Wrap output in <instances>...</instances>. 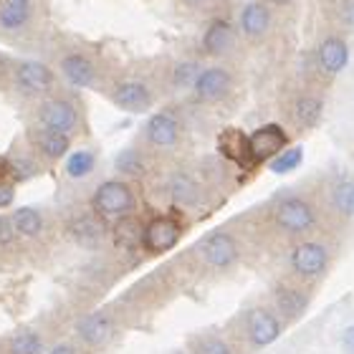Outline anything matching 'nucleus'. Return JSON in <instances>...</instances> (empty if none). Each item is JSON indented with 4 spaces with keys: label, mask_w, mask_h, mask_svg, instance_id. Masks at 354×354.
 Here are the masks:
<instances>
[{
    "label": "nucleus",
    "mask_w": 354,
    "mask_h": 354,
    "mask_svg": "<svg viewBox=\"0 0 354 354\" xmlns=\"http://www.w3.org/2000/svg\"><path fill=\"white\" fill-rule=\"evenodd\" d=\"M91 207L96 218H127L137 207V195L124 180H104L91 195Z\"/></svg>",
    "instance_id": "1"
},
{
    "label": "nucleus",
    "mask_w": 354,
    "mask_h": 354,
    "mask_svg": "<svg viewBox=\"0 0 354 354\" xmlns=\"http://www.w3.org/2000/svg\"><path fill=\"white\" fill-rule=\"evenodd\" d=\"M36 122L38 127L44 129H51V132H61L74 137L82 127V111L71 99H64V96H46L41 99L36 109Z\"/></svg>",
    "instance_id": "2"
},
{
    "label": "nucleus",
    "mask_w": 354,
    "mask_h": 354,
    "mask_svg": "<svg viewBox=\"0 0 354 354\" xmlns=\"http://www.w3.org/2000/svg\"><path fill=\"white\" fill-rule=\"evenodd\" d=\"M13 84L23 96L30 99H46L56 88V74L36 59H23L13 68Z\"/></svg>",
    "instance_id": "3"
},
{
    "label": "nucleus",
    "mask_w": 354,
    "mask_h": 354,
    "mask_svg": "<svg viewBox=\"0 0 354 354\" xmlns=\"http://www.w3.org/2000/svg\"><path fill=\"white\" fill-rule=\"evenodd\" d=\"M59 76L74 88H96V84H99V66H96V61L88 53L71 51L61 56Z\"/></svg>",
    "instance_id": "4"
},
{
    "label": "nucleus",
    "mask_w": 354,
    "mask_h": 354,
    "mask_svg": "<svg viewBox=\"0 0 354 354\" xmlns=\"http://www.w3.org/2000/svg\"><path fill=\"white\" fill-rule=\"evenodd\" d=\"M273 218H276V225L286 233H306L317 225V215H314L309 203L301 198L281 200Z\"/></svg>",
    "instance_id": "5"
},
{
    "label": "nucleus",
    "mask_w": 354,
    "mask_h": 354,
    "mask_svg": "<svg viewBox=\"0 0 354 354\" xmlns=\"http://www.w3.org/2000/svg\"><path fill=\"white\" fill-rule=\"evenodd\" d=\"M155 102L152 96V88L145 82H137V79H127V82H119L117 86L111 88V104L122 111H129V114H142L147 111Z\"/></svg>",
    "instance_id": "6"
},
{
    "label": "nucleus",
    "mask_w": 354,
    "mask_h": 354,
    "mask_svg": "<svg viewBox=\"0 0 354 354\" xmlns=\"http://www.w3.org/2000/svg\"><path fill=\"white\" fill-rule=\"evenodd\" d=\"M177 241H180V223L175 218H167V215L152 218L142 230V245L152 253L170 251V248H175Z\"/></svg>",
    "instance_id": "7"
},
{
    "label": "nucleus",
    "mask_w": 354,
    "mask_h": 354,
    "mask_svg": "<svg viewBox=\"0 0 354 354\" xmlns=\"http://www.w3.org/2000/svg\"><path fill=\"white\" fill-rule=\"evenodd\" d=\"M36 18V0H0V30L3 33H23Z\"/></svg>",
    "instance_id": "8"
},
{
    "label": "nucleus",
    "mask_w": 354,
    "mask_h": 354,
    "mask_svg": "<svg viewBox=\"0 0 354 354\" xmlns=\"http://www.w3.org/2000/svg\"><path fill=\"white\" fill-rule=\"evenodd\" d=\"M142 137L147 145L157 149H170L180 140V124L177 119L167 111H160V114H152V117L145 122V129H142Z\"/></svg>",
    "instance_id": "9"
},
{
    "label": "nucleus",
    "mask_w": 354,
    "mask_h": 354,
    "mask_svg": "<svg viewBox=\"0 0 354 354\" xmlns=\"http://www.w3.org/2000/svg\"><path fill=\"white\" fill-rule=\"evenodd\" d=\"M71 140L68 134L61 132H51V129H44L38 127L30 132V145H33V152H36L44 162H59L71 152Z\"/></svg>",
    "instance_id": "10"
},
{
    "label": "nucleus",
    "mask_w": 354,
    "mask_h": 354,
    "mask_svg": "<svg viewBox=\"0 0 354 354\" xmlns=\"http://www.w3.org/2000/svg\"><path fill=\"white\" fill-rule=\"evenodd\" d=\"M198 251L203 256V261L207 266H213V268H228L238 259V245L233 241V236H228V233H210L198 245Z\"/></svg>",
    "instance_id": "11"
},
{
    "label": "nucleus",
    "mask_w": 354,
    "mask_h": 354,
    "mask_svg": "<svg viewBox=\"0 0 354 354\" xmlns=\"http://www.w3.org/2000/svg\"><path fill=\"white\" fill-rule=\"evenodd\" d=\"M283 145H286V134L276 124H266L248 134V152H251L253 162H263V160L276 157L283 149Z\"/></svg>",
    "instance_id": "12"
},
{
    "label": "nucleus",
    "mask_w": 354,
    "mask_h": 354,
    "mask_svg": "<svg viewBox=\"0 0 354 354\" xmlns=\"http://www.w3.org/2000/svg\"><path fill=\"white\" fill-rule=\"evenodd\" d=\"M111 332H114V319L106 311H91V314L79 319V324H76L79 339L84 344H88V347H102V344H106Z\"/></svg>",
    "instance_id": "13"
},
{
    "label": "nucleus",
    "mask_w": 354,
    "mask_h": 354,
    "mask_svg": "<svg viewBox=\"0 0 354 354\" xmlns=\"http://www.w3.org/2000/svg\"><path fill=\"white\" fill-rule=\"evenodd\" d=\"M291 266L304 279H314L326 268V248L319 243H301L291 253Z\"/></svg>",
    "instance_id": "14"
},
{
    "label": "nucleus",
    "mask_w": 354,
    "mask_h": 354,
    "mask_svg": "<svg viewBox=\"0 0 354 354\" xmlns=\"http://www.w3.org/2000/svg\"><path fill=\"white\" fill-rule=\"evenodd\" d=\"M192 86H195V94H198L200 102H218V99H223V96L228 94L230 74L221 66L205 68V71L198 74Z\"/></svg>",
    "instance_id": "15"
},
{
    "label": "nucleus",
    "mask_w": 354,
    "mask_h": 354,
    "mask_svg": "<svg viewBox=\"0 0 354 354\" xmlns=\"http://www.w3.org/2000/svg\"><path fill=\"white\" fill-rule=\"evenodd\" d=\"M248 337L256 347H268L281 337V322L273 317L271 311L253 309L248 314Z\"/></svg>",
    "instance_id": "16"
},
{
    "label": "nucleus",
    "mask_w": 354,
    "mask_h": 354,
    "mask_svg": "<svg viewBox=\"0 0 354 354\" xmlns=\"http://www.w3.org/2000/svg\"><path fill=\"white\" fill-rule=\"evenodd\" d=\"M349 64V46L339 36H329L319 46V66L324 68V74L334 76L344 71Z\"/></svg>",
    "instance_id": "17"
},
{
    "label": "nucleus",
    "mask_w": 354,
    "mask_h": 354,
    "mask_svg": "<svg viewBox=\"0 0 354 354\" xmlns=\"http://www.w3.org/2000/svg\"><path fill=\"white\" fill-rule=\"evenodd\" d=\"M96 170V152L94 149H74L64 157V175L74 183H82Z\"/></svg>",
    "instance_id": "18"
},
{
    "label": "nucleus",
    "mask_w": 354,
    "mask_h": 354,
    "mask_svg": "<svg viewBox=\"0 0 354 354\" xmlns=\"http://www.w3.org/2000/svg\"><path fill=\"white\" fill-rule=\"evenodd\" d=\"M68 230H71V238L84 248H96L104 238V228L96 215H79Z\"/></svg>",
    "instance_id": "19"
},
{
    "label": "nucleus",
    "mask_w": 354,
    "mask_h": 354,
    "mask_svg": "<svg viewBox=\"0 0 354 354\" xmlns=\"http://www.w3.org/2000/svg\"><path fill=\"white\" fill-rule=\"evenodd\" d=\"M10 223H13V230L15 236L21 238H36L44 233V213L38 210V207H18L13 215H10Z\"/></svg>",
    "instance_id": "20"
},
{
    "label": "nucleus",
    "mask_w": 354,
    "mask_h": 354,
    "mask_svg": "<svg viewBox=\"0 0 354 354\" xmlns=\"http://www.w3.org/2000/svg\"><path fill=\"white\" fill-rule=\"evenodd\" d=\"M268 23H271V13L268 8L261 6V3H248L241 13V30L243 36L248 38H261L268 30Z\"/></svg>",
    "instance_id": "21"
},
{
    "label": "nucleus",
    "mask_w": 354,
    "mask_h": 354,
    "mask_svg": "<svg viewBox=\"0 0 354 354\" xmlns=\"http://www.w3.org/2000/svg\"><path fill=\"white\" fill-rule=\"evenodd\" d=\"M230 46H233V28L223 21H215L213 26L205 30V36H203V48H205L210 56H223Z\"/></svg>",
    "instance_id": "22"
},
{
    "label": "nucleus",
    "mask_w": 354,
    "mask_h": 354,
    "mask_svg": "<svg viewBox=\"0 0 354 354\" xmlns=\"http://www.w3.org/2000/svg\"><path fill=\"white\" fill-rule=\"evenodd\" d=\"M221 152L225 157H230L233 162L251 165V152H248V137L241 132H225L221 137Z\"/></svg>",
    "instance_id": "23"
},
{
    "label": "nucleus",
    "mask_w": 354,
    "mask_h": 354,
    "mask_svg": "<svg viewBox=\"0 0 354 354\" xmlns=\"http://www.w3.org/2000/svg\"><path fill=\"white\" fill-rule=\"evenodd\" d=\"M8 352L10 354H44V339L41 334L33 329H21L15 332L8 342Z\"/></svg>",
    "instance_id": "24"
},
{
    "label": "nucleus",
    "mask_w": 354,
    "mask_h": 354,
    "mask_svg": "<svg viewBox=\"0 0 354 354\" xmlns=\"http://www.w3.org/2000/svg\"><path fill=\"white\" fill-rule=\"evenodd\" d=\"M170 195L180 205H192V203H198V198H200L198 183H195L190 175H175L170 180Z\"/></svg>",
    "instance_id": "25"
},
{
    "label": "nucleus",
    "mask_w": 354,
    "mask_h": 354,
    "mask_svg": "<svg viewBox=\"0 0 354 354\" xmlns=\"http://www.w3.org/2000/svg\"><path fill=\"white\" fill-rule=\"evenodd\" d=\"M322 109H324V104H322L319 96H301V99L294 104V119L299 124L309 127L322 117Z\"/></svg>",
    "instance_id": "26"
},
{
    "label": "nucleus",
    "mask_w": 354,
    "mask_h": 354,
    "mask_svg": "<svg viewBox=\"0 0 354 354\" xmlns=\"http://www.w3.org/2000/svg\"><path fill=\"white\" fill-rule=\"evenodd\" d=\"M276 304H279V309L286 314V317H299L304 309H306V296L299 294L296 288H279L276 291Z\"/></svg>",
    "instance_id": "27"
},
{
    "label": "nucleus",
    "mask_w": 354,
    "mask_h": 354,
    "mask_svg": "<svg viewBox=\"0 0 354 354\" xmlns=\"http://www.w3.org/2000/svg\"><path fill=\"white\" fill-rule=\"evenodd\" d=\"M332 203L342 215L354 218V183L352 180H339V183L334 185Z\"/></svg>",
    "instance_id": "28"
},
{
    "label": "nucleus",
    "mask_w": 354,
    "mask_h": 354,
    "mask_svg": "<svg viewBox=\"0 0 354 354\" xmlns=\"http://www.w3.org/2000/svg\"><path fill=\"white\" fill-rule=\"evenodd\" d=\"M114 167H117L119 175L124 177H140L145 172V160L137 149H122L114 160Z\"/></svg>",
    "instance_id": "29"
},
{
    "label": "nucleus",
    "mask_w": 354,
    "mask_h": 354,
    "mask_svg": "<svg viewBox=\"0 0 354 354\" xmlns=\"http://www.w3.org/2000/svg\"><path fill=\"white\" fill-rule=\"evenodd\" d=\"M304 160V149L301 147H291L286 149V152H279V155L271 160V172H276V175H286V172H294L299 165H301Z\"/></svg>",
    "instance_id": "30"
},
{
    "label": "nucleus",
    "mask_w": 354,
    "mask_h": 354,
    "mask_svg": "<svg viewBox=\"0 0 354 354\" xmlns=\"http://www.w3.org/2000/svg\"><path fill=\"white\" fill-rule=\"evenodd\" d=\"M114 238H117L119 245L132 248V245H137L142 241V230L132 218H119V223L114 225Z\"/></svg>",
    "instance_id": "31"
},
{
    "label": "nucleus",
    "mask_w": 354,
    "mask_h": 354,
    "mask_svg": "<svg viewBox=\"0 0 354 354\" xmlns=\"http://www.w3.org/2000/svg\"><path fill=\"white\" fill-rule=\"evenodd\" d=\"M200 68L195 66V64H180L175 71V84H180V86H187V84H195V79H198Z\"/></svg>",
    "instance_id": "32"
},
{
    "label": "nucleus",
    "mask_w": 354,
    "mask_h": 354,
    "mask_svg": "<svg viewBox=\"0 0 354 354\" xmlns=\"http://www.w3.org/2000/svg\"><path fill=\"white\" fill-rule=\"evenodd\" d=\"M198 354H230V347L223 339L210 337V339H203L198 344Z\"/></svg>",
    "instance_id": "33"
},
{
    "label": "nucleus",
    "mask_w": 354,
    "mask_h": 354,
    "mask_svg": "<svg viewBox=\"0 0 354 354\" xmlns=\"http://www.w3.org/2000/svg\"><path fill=\"white\" fill-rule=\"evenodd\" d=\"M15 238L13 223H10V215H0V245H10Z\"/></svg>",
    "instance_id": "34"
},
{
    "label": "nucleus",
    "mask_w": 354,
    "mask_h": 354,
    "mask_svg": "<svg viewBox=\"0 0 354 354\" xmlns=\"http://www.w3.org/2000/svg\"><path fill=\"white\" fill-rule=\"evenodd\" d=\"M13 200H15L13 185H0V210H6V207L13 205Z\"/></svg>",
    "instance_id": "35"
},
{
    "label": "nucleus",
    "mask_w": 354,
    "mask_h": 354,
    "mask_svg": "<svg viewBox=\"0 0 354 354\" xmlns=\"http://www.w3.org/2000/svg\"><path fill=\"white\" fill-rule=\"evenodd\" d=\"M342 344H344V349H347L349 354H354V324L344 329V334H342Z\"/></svg>",
    "instance_id": "36"
},
{
    "label": "nucleus",
    "mask_w": 354,
    "mask_h": 354,
    "mask_svg": "<svg viewBox=\"0 0 354 354\" xmlns=\"http://www.w3.org/2000/svg\"><path fill=\"white\" fill-rule=\"evenodd\" d=\"M48 354H76V347L74 344H68V342H64V344H56Z\"/></svg>",
    "instance_id": "37"
},
{
    "label": "nucleus",
    "mask_w": 354,
    "mask_h": 354,
    "mask_svg": "<svg viewBox=\"0 0 354 354\" xmlns=\"http://www.w3.org/2000/svg\"><path fill=\"white\" fill-rule=\"evenodd\" d=\"M344 21H347L349 26H354V0L347 3V8H344Z\"/></svg>",
    "instance_id": "38"
},
{
    "label": "nucleus",
    "mask_w": 354,
    "mask_h": 354,
    "mask_svg": "<svg viewBox=\"0 0 354 354\" xmlns=\"http://www.w3.org/2000/svg\"><path fill=\"white\" fill-rule=\"evenodd\" d=\"M271 3H288V0H271Z\"/></svg>",
    "instance_id": "39"
},
{
    "label": "nucleus",
    "mask_w": 354,
    "mask_h": 354,
    "mask_svg": "<svg viewBox=\"0 0 354 354\" xmlns=\"http://www.w3.org/2000/svg\"><path fill=\"white\" fill-rule=\"evenodd\" d=\"M190 3H200V0H190Z\"/></svg>",
    "instance_id": "40"
},
{
    "label": "nucleus",
    "mask_w": 354,
    "mask_h": 354,
    "mask_svg": "<svg viewBox=\"0 0 354 354\" xmlns=\"http://www.w3.org/2000/svg\"><path fill=\"white\" fill-rule=\"evenodd\" d=\"M170 354H183V352H170Z\"/></svg>",
    "instance_id": "41"
}]
</instances>
